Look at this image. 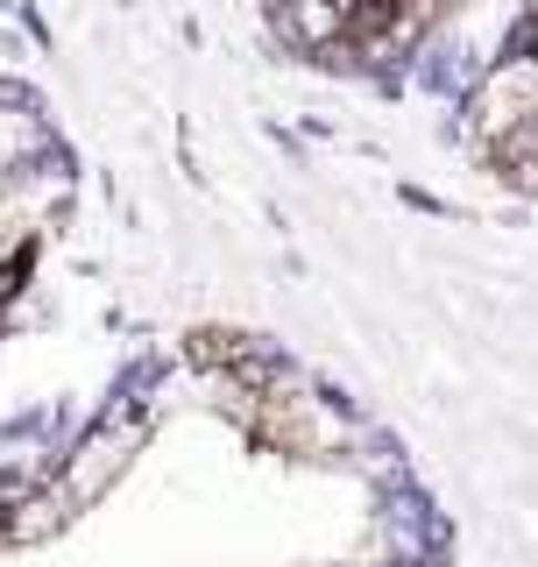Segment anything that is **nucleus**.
Instances as JSON below:
<instances>
[{"mask_svg":"<svg viewBox=\"0 0 538 567\" xmlns=\"http://www.w3.org/2000/svg\"><path fill=\"white\" fill-rule=\"evenodd\" d=\"M277 22H283V35H291L298 50H327V43L348 35L354 14L340 8V0H277Z\"/></svg>","mask_w":538,"mask_h":567,"instance_id":"7ed1b4c3","label":"nucleus"},{"mask_svg":"<svg viewBox=\"0 0 538 567\" xmlns=\"http://www.w3.org/2000/svg\"><path fill=\"white\" fill-rule=\"evenodd\" d=\"M128 447H135V419H114V425H100V433L79 447V461H71V475H64L71 504H79V496H100L106 483H114V475L128 468Z\"/></svg>","mask_w":538,"mask_h":567,"instance_id":"f03ea898","label":"nucleus"},{"mask_svg":"<svg viewBox=\"0 0 538 567\" xmlns=\"http://www.w3.org/2000/svg\"><path fill=\"white\" fill-rule=\"evenodd\" d=\"M531 114H538V58H504L489 79H482V93H475V128L496 150V142L517 135Z\"/></svg>","mask_w":538,"mask_h":567,"instance_id":"f257e3e1","label":"nucleus"}]
</instances>
